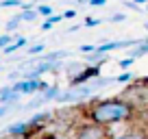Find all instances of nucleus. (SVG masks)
Wrapping results in <instances>:
<instances>
[{"label":"nucleus","mask_w":148,"mask_h":139,"mask_svg":"<svg viewBox=\"0 0 148 139\" xmlns=\"http://www.w3.org/2000/svg\"><path fill=\"white\" fill-rule=\"evenodd\" d=\"M89 122H96L100 126H116V124H124L137 117V109L124 98H109V100H98L94 102L89 111L85 113Z\"/></svg>","instance_id":"nucleus-1"},{"label":"nucleus","mask_w":148,"mask_h":139,"mask_svg":"<svg viewBox=\"0 0 148 139\" xmlns=\"http://www.w3.org/2000/svg\"><path fill=\"white\" fill-rule=\"evenodd\" d=\"M74 139H111V135H109V130H107V126H100V124H96V122H89V124L79 126Z\"/></svg>","instance_id":"nucleus-2"},{"label":"nucleus","mask_w":148,"mask_h":139,"mask_svg":"<svg viewBox=\"0 0 148 139\" xmlns=\"http://www.w3.org/2000/svg\"><path fill=\"white\" fill-rule=\"evenodd\" d=\"M72 87H74V89H70V91L59 93V96H57V100H59V102H81V100H85L87 96H92L94 89H96V85H85V83H81V85H72Z\"/></svg>","instance_id":"nucleus-3"},{"label":"nucleus","mask_w":148,"mask_h":139,"mask_svg":"<svg viewBox=\"0 0 148 139\" xmlns=\"http://www.w3.org/2000/svg\"><path fill=\"white\" fill-rule=\"evenodd\" d=\"M13 89H15V91H20V93H35V91H42V80H37V78H26V80H22V83H15Z\"/></svg>","instance_id":"nucleus-4"},{"label":"nucleus","mask_w":148,"mask_h":139,"mask_svg":"<svg viewBox=\"0 0 148 139\" xmlns=\"http://www.w3.org/2000/svg\"><path fill=\"white\" fill-rule=\"evenodd\" d=\"M100 74V67L98 65H92V67H85L83 72H81L76 78H72L70 80V85H81V83H87V80H92V78H96V76Z\"/></svg>","instance_id":"nucleus-5"},{"label":"nucleus","mask_w":148,"mask_h":139,"mask_svg":"<svg viewBox=\"0 0 148 139\" xmlns=\"http://www.w3.org/2000/svg\"><path fill=\"white\" fill-rule=\"evenodd\" d=\"M28 122H20V124H13V126H9V130H7V133L11 135V137H22L24 133H26L28 130Z\"/></svg>","instance_id":"nucleus-6"},{"label":"nucleus","mask_w":148,"mask_h":139,"mask_svg":"<svg viewBox=\"0 0 148 139\" xmlns=\"http://www.w3.org/2000/svg\"><path fill=\"white\" fill-rule=\"evenodd\" d=\"M111 139H148V135L144 130H126V133L116 135V137H111Z\"/></svg>","instance_id":"nucleus-7"},{"label":"nucleus","mask_w":148,"mask_h":139,"mask_svg":"<svg viewBox=\"0 0 148 139\" xmlns=\"http://www.w3.org/2000/svg\"><path fill=\"white\" fill-rule=\"evenodd\" d=\"M83 70H85V63H70L65 72H68V78L72 80V78H76V76H79Z\"/></svg>","instance_id":"nucleus-8"},{"label":"nucleus","mask_w":148,"mask_h":139,"mask_svg":"<svg viewBox=\"0 0 148 139\" xmlns=\"http://www.w3.org/2000/svg\"><path fill=\"white\" fill-rule=\"evenodd\" d=\"M50 117H52V113H50V111H44V113H37V115H33L28 122H31V124H35V126H42L44 122L50 120Z\"/></svg>","instance_id":"nucleus-9"},{"label":"nucleus","mask_w":148,"mask_h":139,"mask_svg":"<svg viewBox=\"0 0 148 139\" xmlns=\"http://www.w3.org/2000/svg\"><path fill=\"white\" fill-rule=\"evenodd\" d=\"M105 59H107L105 52H100L98 48H96L94 52H87V55H85V61H92V63H102Z\"/></svg>","instance_id":"nucleus-10"},{"label":"nucleus","mask_w":148,"mask_h":139,"mask_svg":"<svg viewBox=\"0 0 148 139\" xmlns=\"http://www.w3.org/2000/svg\"><path fill=\"white\" fill-rule=\"evenodd\" d=\"M37 15H39V11H35L33 7H28V9H24L22 13H20V20H24V22H33Z\"/></svg>","instance_id":"nucleus-11"},{"label":"nucleus","mask_w":148,"mask_h":139,"mask_svg":"<svg viewBox=\"0 0 148 139\" xmlns=\"http://www.w3.org/2000/svg\"><path fill=\"white\" fill-rule=\"evenodd\" d=\"M57 96H59V87H48L46 91H44V98H46V102H48V100H55Z\"/></svg>","instance_id":"nucleus-12"},{"label":"nucleus","mask_w":148,"mask_h":139,"mask_svg":"<svg viewBox=\"0 0 148 139\" xmlns=\"http://www.w3.org/2000/svg\"><path fill=\"white\" fill-rule=\"evenodd\" d=\"M0 7H22V2L20 0H2Z\"/></svg>","instance_id":"nucleus-13"},{"label":"nucleus","mask_w":148,"mask_h":139,"mask_svg":"<svg viewBox=\"0 0 148 139\" xmlns=\"http://www.w3.org/2000/svg\"><path fill=\"white\" fill-rule=\"evenodd\" d=\"M9 44H11V35H0V48H2V50H5Z\"/></svg>","instance_id":"nucleus-14"},{"label":"nucleus","mask_w":148,"mask_h":139,"mask_svg":"<svg viewBox=\"0 0 148 139\" xmlns=\"http://www.w3.org/2000/svg\"><path fill=\"white\" fill-rule=\"evenodd\" d=\"M37 11H39V15H52V7H48V5H42Z\"/></svg>","instance_id":"nucleus-15"},{"label":"nucleus","mask_w":148,"mask_h":139,"mask_svg":"<svg viewBox=\"0 0 148 139\" xmlns=\"http://www.w3.org/2000/svg\"><path fill=\"white\" fill-rule=\"evenodd\" d=\"M42 50H44V44H35V46L28 48V52H31V55H39Z\"/></svg>","instance_id":"nucleus-16"},{"label":"nucleus","mask_w":148,"mask_h":139,"mask_svg":"<svg viewBox=\"0 0 148 139\" xmlns=\"http://www.w3.org/2000/svg\"><path fill=\"white\" fill-rule=\"evenodd\" d=\"M18 24H20V15L15 20H9V22H7V31H13V28H18Z\"/></svg>","instance_id":"nucleus-17"},{"label":"nucleus","mask_w":148,"mask_h":139,"mask_svg":"<svg viewBox=\"0 0 148 139\" xmlns=\"http://www.w3.org/2000/svg\"><path fill=\"white\" fill-rule=\"evenodd\" d=\"M131 78H133V76H131V74H129V72H124V74H120V76H118V78H116V80H118V83H129V80H131Z\"/></svg>","instance_id":"nucleus-18"},{"label":"nucleus","mask_w":148,"mask_h":139,"mask_svg":"<svg viewBox=\"0 0 148 139\" xmlns=\"http://www.w3.org/2000/svg\"><path fill=\"white\" fill-rule=\"evenodd\" d=\"M133 61H135V57H129V59H122V61H120V67H131V65H133Z\"/></svg>","instance_id":"nucleus-19"},{"label":"nucleus","mask_w":148,"mask_h":139,"mask_svg":"<svg viewBox=\"0 0 148 139\" xmlns=\"http://www.w3.org/2000/svg\"><path fill=\"white\" fill-rule=\"evenodd\" d=\"M18 48H20V46H18V42H15V44H9V46L5 48V55H11V52H15Z\"/></svg>","instance_id":"nucleus-20"},{"label":"nucleus","mask_w":148,"mask_h":139,"mask_svg":"<svg viewBox=\"0 0 148 139\" xmlns=\"http://www.w3.org/2000/svg\"><path fill=\"white\" fill-rule=\"evenodd\" d=\"M96 24H100L98 18H87V20H85V26H96Z\"/></svg>","instance_id":"nucleus-21"},{"label":"nucleus","mask_w":148,"mask_h":139,"mask_svg":"<svg viewBox=\"0 0 148 139\" xmlns=\"http://www.w3.org/2000/svg\"><path fill=\"white\" fill-rule=\"evenodd\" d=\"M96 50V46H92V44H85V46H81V52H94Z\"/></svg>","instance_id":"nucleus-22"},{"label":"nucleus","mask_w":148,"mask_h":139,"mask_svg":"<svg viewBox=\"0 0 148 139\" xmlns=\"http://www.w3.org/2000/svg\"><path fill=\"white\" fill-rule=\"evenodd\" d=\"M9 109H11V104H9V102H5V104H0V117L5 115V113L9 111Z\"/></svg>","instance_id":"nucleus-23"},{"label":"nucleus","mask_w":148,"mask_h":139,"mask_svg":"<svg viewBox=\"0 0 148 139\" xmlns=\"http://www.w3.org/2000/svg\"><path fill=\"white\" fill-rule=\"evenodd\" d=\"M35 139H59V137L52 135V133H44V135H39V137H35Z\"/></svg>","instance_id":"nucleus-24"},{"label":"nucleus","mask_w":148,"mask_h":139,"mask_svg":"<svg viewBox=\"0 0 148 139\" xmlns=\"http://www.w3.org/2000/svg\"><path fill=\"white\" fill-rule=\"evenodd\" d=\"M105 2H107V0H89V5H92V7H105Z\"/></svg>","instance_id":"nucleus-25"},{"label":"nucleus","mask_w":148,"mask_h":139,"mask_svg":"<svg viewBox=\"0 0 148 139\" xmlns=\"http://www.w3.org/2000/svg\"><path fill=\"white\" fill-rule=\"evenodd\" d=\"M111 22H122V20H124V15H122V13H116V15H111Z\"/></svg>","instance_id":"nucleus-26"},{"label":"nucleus","mask_w":148,"mask_h":139,"mask_svg":"<svg viewBox=\"0 0 148 139\" xmlns=\"http://www.w3.org/2000/svg\"><path fill=\"white\" fill-rule=\"evenodd\" d=\"M48 20H50L52 24H57V22H61V20H63V15H50Z\"/></svg>","instance_id":"nucleus-27"},{"label":"nucleus","mask_w":148,"mask_h":139,"mask_svg":"<svg viewBox=\"0 0 148 139\" xmlns=\"http://www.w3.org/2000/svg\"><path fill=\"white\" fill-rule=\"evenodd\" d=\"M74 15H76V11H74V9H70V11H65V13H63V18H74Z\"/></svg>","instance_id":"nucleus-28"},{"label":"nucleus","mask_w":148,"mask_h":139,"mask_svg":"<svg viewBox=\"0 0 148 139\" xmlns=\"http://www.w3.org/2000/svg\"><path fill=\"white\" fill-rule=\"evenodd\" d=\"M42 28H44V31H50V28H52V22H50V20H46V22L42 24Z\"/></svg>","instance_id":"nucleus-29"},{"label":"nucleus","mask_w":148,"mask_h":139,"mask_svg":"<svg viewBox=\"0 0 148 139\" xmlns=\"http://www.w3.org/2000/svg\"><path fill=\"white\" fill-rule=\"evenodd\" d=\"M18 46H20V48L26 46V39H24V37H18Z\"/></svg>","instance_id":"nucleus-30"},{"label":"nucleus","mask_w":148,"mask_h":139,"mask_svg":"<svg viewBox=\"0 0 148 139\" xmlns=\"http://www.w3.org/2000/svg\"><path fill=\"white\" fill-rule=\"evenodd\" d=\"M135 5H148V0H133Z\"/></svg>","instance_id":"nucleus-31"},{"label":"nucleus","mask_w":148,"mask_h":139,"mask_svg":"<svg viewBox=\"0 0 148 139\" xmlns=\"http://www.w3.org/2000/svg\"><path fill=\"white\" fill-rule=\"evenodd\" d=\"M146 28H148V22H146Z\"/></svg>","instance_id":"nucleus-32"},{"label":"nucleus","mask_w":148,"mask_h":139,"mask_svg":"<svg viewBox=\"0 0 148 139\" xmlns=\"http://www.w3.org/2000/svg\"><path fill=\"white\" fill-rule=\"evenodd\" d=\"M146 9H148V5H146Z\"/></svg>","instance_id":"nucleus-33"}]
</instances>
